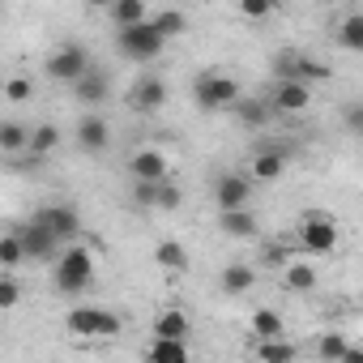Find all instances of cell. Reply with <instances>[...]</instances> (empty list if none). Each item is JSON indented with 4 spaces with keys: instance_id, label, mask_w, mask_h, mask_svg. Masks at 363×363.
<instances>
[{
    "instance_id": "obj_7",
    "label": "cell",
    "mask_w": 363,
    "mask_h": 363,
    "mask_svg": "<svg viewBox=\"0 0 363 363\" xmlns=\"http://www.w3.org/2000/svg\"><path fill=\"white\" fill-rule=\"evenodd\" d=\"M269 103H274V111H286V116L308 111V103H312V82H299V77H274Z\"/></svg>"
},
{
    "instance_id": "obj_18",
    "label": "cell",
    "mask_w": 363,
    "mask_h": 363,
    "mask_svg": "<svg viewBox=\"0 0 363 363\" xmlns=\"http://www.w3.org/2000/svg\"><path fill=\"white\" fill-rule=\"evenodd\" d=\"M73 94H77V99H82L86 107H103L111 90H107V77H103V73H86V77H82V82L73 86Z\"/></svg>"
},
{
    "instance_id": "obj_39",
    "label": "cell",
    "mask_w": 363,
    "mask_h": 363,
    "mask_svg": "<svg viewBox=\"0 0 363 363\" xmlns=\"http://www.w3.org/2000/svg\"><path fill=\"white\" fill-rule=\"evenodd\" d=\"M179 201H184V193H179L175 184H162V193H158V210H179Z\"/></svg>"
},
{
    "instance_id": "obj_19",
    "label": "cell",
    "mask_w": 363,
    "mask_h": 363,
    "mask_svg": "<svg viewBox=\"0 0 363 363\" xmlns=\"http://www.w3.org/2000/svg\"><path fill=\"white\" fill-rule=\"evenodd\" d=\"M282 167H286V150H282V145H269V150H261V154L252 158V175H257V179H278Z\"/></svg>"
},
{
    "instance_id": "obj_22",
    "label": "cell",
    "mask_w": 363,
    "mask_h": 363,
    "mask_svg": "<svg viewBox=\"0 0 363 363\" xmlns=\"http://www.w3.org/2000/svg\"><path fill=\"white\" fill-rule=\"evenodd\" d=\"M0 150H5V154L30 150V128L22 120H5V124H0Z\"/></svg>"
},
{
    "instance_id": "obj_38",
    "label": "cell",
    "mask_w": 363,
    "mask_h": 363,
    "mask_svg": "<svg viewBox=\"0 0 363 363\" xmlns=\"http://www.w3.org/2000/svg\"><path fill=\"white\" fill-rule=\"evenodd\" d=\"M342 124H346V133H354V137H363V99L346 107V116H342Z\"/></svg>"
},
{
    "instance_id": "obj_36",
    "label": "cell",
    "mask_w": 363,
    "mask_h": 363,
    "mask_svg": "<svg viewBox=\"0 0 363 363\" xmlns=\"http://www.w3.org/2000/svg\"><path fill=\"white\" fill-rule=\"evenodd\" d=\"M291 261H295V248H291V244H269V248H265V265H278V269H286Z\"/></svg>"
},
{
    "instance_id": "obj_15",
    "label": "cell",
    "mask_w": 363,
    "mask_h": 363,
    "mask_svg": "<svg viewBox=\"0 0 363 363\" xmlns=\"http://www.w3.org/2000/svg\"><path fill=\"white\" fill-rule=\"evenodd\" d=\"M231 111H235V120H240L244 128H261V124H269V116H274V103H269V99L240 94V103H235Z\"/></svg>"
},
{
    "instance_id": "obj_25",
    "label": "cell",
    "mask_w": 363,
    "mask_h": 363,
    "mask_svg": "<svg viewBox=\"0 0 363 363\" xmlns=\"http://www.w3.org/2000/svg\"><path fill=\"white\" fill-rule=\"evenodd\" d=\"M145 0H116L111 5V22L116 26H133V22H145Z\"/></svg>"
},
{
    "instance_id": "obj_34",
    "label": "cell",
    "mask_w": 363,
    "mask_h": 363,
    "mask_svg": "<svg viewBox=\"0 0 363 363\" xmlns=\"http://www.w3.org/2000/svg\"><path fill=\"white\" fill-rule=\"evenodd\" d=\"M278 9V0H240V13L248 18V22H261V18H269Z\"/></svg>"
},
{
    "instance_id": "obj_27",
    "label": "cell",
    "mask_w": 363,
    "mask_h": 363,
    "mask_svg": "<svg viewBox=\"0 0 363 363\" xmlns=\"http://www.w3.org/2000/svg\"><path fill=\"white\" fill-rule=\"evenodd\" d=\"M56 145H60V128H56V124H35V128H30V154L43 158V154H52Z\"/></svg>"
},
{
    "instance_id": "obj_12",
    "label": "cell",
    "mask_w": 363,
    "mask_h": 363,
    "mask_svg": "<svg viewBox=\"0 0 363 363\" xmlns=\"http://www.w3.org/2000/svg\"><path fill=\"white\" fill-rule=\"evenodd\" d=\"M77 145L86 150V154H103L107 145H111V128H107V120L103 116H82L77 120Z\"/></svg>"
},
{
    "instance_id": "obj_24",
    "label": "cell",
    "mask_w": 363,
    "mask_h": 363,
    "mask_svg": "<svg viewBox=\"0 0 363 363\" xmlns=\"http://www.w3.org/2000/svg\"><path fill=\"white\" fill-rule=\"evenodd\" d=\"M337 43H342L346 52H363V13L342 18V26H337Z\"/></svg>"
},
{
    "instance_id": "obj_13",
    "label": "cell",
    "mask_w": 363,
    "mask_h": 363,
    "mask_svg": "<svg viewBox=\"0 0 363 363\" xmlns=\"http://www.w3.org/2000/svg\"><path fill=\"white\" fill-rule=\"evenodd\" d=\"M35 218H39L43 227H52L65 244H69V240H77V231H82V218H77V210H73V206H43Z\"/></svg>"
},
{
    "instance_id": "obj_23",
    "label": "cell",
    "mask_w": 363,
    "mask_h": 363,
    "mask_svg": "<svg viewBox=\"0 0 363 363\" xmlns=\"http://www.w3.org/2000/svg\"><path fill=\"white\" fill-rule=\"evenodd\" d=\"M150 359H158V363H184L189 346H184V337H154L150 342Z\"/></svg>"
},
{
    "instance_id": "obj_10",
    "label": "cell",
    "mask_w": 363,
    "mask_h": 363,
    "mask_svg": "<svg viewBox=\"0 0 363 363\" xmlns=\"http://www.w3.org/2000/svg\"><path fill=\"white\" fill-rule=\"evenodd\" d=\"M248 197H252V184H248L240 171L218 175V184H214V201H218V210H244Z\"/></svg>"
},
{
    "instance_id": "obj_3",
    "label": "cell",
    "mask_w": 363,
    "mask_h": 363,
    "mask_svg": "<svg viewBox=\"0 0 363 363\" xmlns=\"http://www.w3.org/2000/svg\"><path fill=\"white\" fill-rule=\"evenodd\" d=\"M193 99L201 111H223V107H235L240 103V82H231L227 73H201L193 82Z\"/></svg>"
},
{
    "instance_id": "obj_28",
    "label": "cell",
    "mask_w": 363,
    "mask_h": 363,
    "mask_svg": "<svg viewBox=\"0 0 363 363\" xmlns=\"http://www.w3.org/2000/svg\"><path fill=\"white\" fill-rule=\"evenodd\" d=\"M286 286H291V291H312V286H316V269H312L308 261H291V265H286Z\"/></svg>"
},
{
    "instance_id": "obj_20",
    "label": "cell",
    "mask_w": 363,
    "mask_h": 363,
    "mask_svg": "<svg viewBox=\"0 0 363 363\" xmlns=\"http://www.w3.org/2000/svg\"><path fill=\"white\" fill-rule=\"evenodd\" d=\"M154 261L162 265V269H171V274H179V269H189V248L179 244V240H162L158 248H154Z\"/></svg>"
},
{
    "instance_id": "obj_9",
    "label": "cell",
    "mask_w": 363,
    "mask_h": 363,
    "mask_svg": "<svg viewBox=\"0 0 363 363\" xmlns=\"http://www.w3.org/2000/svg\"><path fill=\"white\" fill-rule=\"evenodd\" d=\"M274 77L320 82V77H329V69H325V65H316V60H308V56H303V52H295V48H282V52L274 56Z\"/></svg>"
},
{
    "instance_id": "obj_37",
    "label": "cell",
    "mask_w": 363,
    "mask_h": 363,
    "mask_svg": "<svg viewBox=\"0 0 363 363\" xmlns=\"http://www.w3.org/2000/svg\"><path fill=\"white\" fill-rule=\"evenodd\" d=\"M5 94H9V103H26V99L35 94V86H30L26 77H9V86H5Z\"/></svg>"
},
{
    "instance_id": "obj_5",
    "label": "cell",
    "mask_w": 363,
    "mask_h": 363,
    "mask_svg": "<svg viewBox=\"0 0 363 363\" xmlns=\"http://www.w3.org/2000/svg\"><path fill=\"white\" fill-rule=\"evenodd\" d=\"M295 240H299L303 252H316V257L333 252L337 248V223L329 214H303L299 227H295Z\"/></svg>"
},
{
    "instance_id": "obj_11",
    "label": "cell",
    "mask_w": 363,
    "mask_h": 363,
    "mask_svg": "<svg viewBox=\"0 0 363 363\" xmlns=\"http://www.w3.org/2000/svg\"><path fill=\"white\" fill-rule=\"evenodd\" d=\"M167 103V86H162V77H141L137 86H133V94H128V107L137 111V116H150V111H158Z\"/></svg>"
},
{
    "instance_id": "obj_16",
    "label": "cell",
    "mask_w": 363,
    "mask_h": 363,
    "mask_svg": "<svg viewBox=\"0 0 363 363\" xmlns=\"http://www.w3.org/2000/svg\"><path fill=\"white\" fill-rule=\"evenodd\" d=\"M223 295H244V291H252V282H257V269L252 265H244V261H231L227 269H223Z\"/></svg>"
},
{
    "instance_id": "obj_31",
    "label": "cell",
    "mask_w": 363,
    "mask_h": 363,
    "mask_svg": "<svg viewBox=\"0 0 363 363\" xmlns=\"http://www.w3.org/2000/svg\"><path fill=\"white\" fill-rule=\"evenodd\" d=\"M350 350H354V346H350L342 333H325V337L316 342V354H320V359H350Z\"/></svg>"
},
{
    "instance_id": "obj_8",
    "label": "cell",
    "mask_w": 363,
    "mask_h": 363,
    "mask_svg": "<svg viewBox=\"0 0 363 363\" xmlns=\"http://www.w3.org/2000/svg\"><path fill=\"white\" fill-rule=\"evenodd\" d=\"M18 235H22L30 261H52V257H60V244H65V240H60L52 227H43L39 218H30L26 227H18Z\"/></svg>"
},
{
    "instance_id": "obj_40",
    "label": "cell",
    "mask_w": 363,
    "mask_h": 363,
    "mask_svg": "<svg viewBox=\"0 0 363 363\" xmlns=\"http://www.w3.org/2000/svg\"><path fill=\"white\" fill-rule=\"evenodd\" d=\"M82 5H90V9H111L116 0H82Z\"/></svg>"
},
{
    "instance_id": "obj_21",
    "label": "cell",
    "mask_w": 363,
    "mask_h": 363,
    "mask_svg": "<svg viewBox=\"0 0 363 363\" xmlns=\"http://www.w3.org/2000/svg\"><path fill=\"white\" fill-rule=\"evenodd\" d=\"M154 337H189V312H179V308L158 312V320H154Z\"/></svg>"
},
{
    "instance_id": "obj_32",
    "label": "cell",
    "mask_w": 363,
    "mask_h": 363,
    "mask_svg": "<svg viewBox=\"0 0 363 363\" xmlns=\"http://www.w3.org/2000/svg\"><path fill=\"white\" fill-rule=\"evenodd\" d=\"M162 184H167V179H133V201L137 206H158Z\"/></svg>"
},
{
    "instance_id": "obj_2",
    "label": "cell",
    "mask_w": 363,
    "mask_h": 363,
    "mask_svg": "<svg viewBox=\"0 0 363 363\" xmlns=\"http://www.w3.org/2000/svg\"><path fill=\"white\" fill-rule=\"evenodd\" d=\"M116 43H120V52L128 56V60H137V65H145V60H154L158 52H162V43H167V35L154 26V18H145V22H133V26H120V35H116Z\"/></svg>"
},
{
    "instance_id": "obj_33",
    "label": "cell",
    "mask_w": 363,
    "mask_h": 363,
    "mask_svg": "<svg viewBox=\"0 0 363 363\" xmlns=\"http://www.w3.org/2000/svg\"><path fill=\"white\" fill-rule=\"evenodd\" d=\"M154 26L167 39H175V35H184V13H179V9H162V13H154Z\"/></svg>"
},
{
    "instance_id": "obj_26",
    "label": "cell",
    "mask_w": 363,
    "mask_h": 363,
    "mask_svg": "<svg viewBox=\"0 0 363 363\" xmlns=\"http://www.w3.org/2000/svg\"><path fill=\"white\" fill-rule=\"evenodd\" d=\"M22 261H30V257H26V244H22L18 231H9L5 240H0V265H5V269H18Z\"/></svg>"
},
{
    "instance_id": "obj_14",
    "label": "cell",
    "mask_w": 363,
    "mask_h": 363,
    "mask_svg": "<svg viewBox=\"0 0 363 363\" xmlns=\"http://www.w3.org/2000/svg\"><path fill=\"white\" fill-rule=\"evenodd\" d=\"M128 175L133 179H167V154L162 150H137L128 158Z\"/></svg>"
},
{
    "instance_id": "obj_29",
    "label": "cell",
    "mask_w": 363,
    "mask_h": 363,
    "mask_svg": "<svg viewBox=\"0 0 363 363\" xmlns=\"http://www.w3.org/2000/svg\"><path fill=\"white\" fill-rule=\"evenodd\" d=\"M252 333H257V337H278V333H282V316H278L274 308H257V312H252Z\"/></svg>"
},
{
    "instance_id": "obj_17",
    "label": "cell",
    "mask_w": 363,
    "mask_h": 363,
    "mask_svg": "<svg viewBox=\"0 0 363 363\" xmlns=\"http://www.w3.org/2000/svg\"><path fill=\"white\" fill-rule=\"evenodd\" d=\"M223 235H231V240H252V235H257L252 210H248V206H244V210H223Z\"/></svg>"
},
{
    "instance_id": "obj_35",
    "label": "cell",
    "mask_w": 363,
    "mask_h": 363,
    "mask_svg": "<svg viewBox=\"0 0 363 363\" xmlns=\"http://www.w3.org/2000/svg\"><path fill=\"white\" fill-rule=\"evenodd\" d=\"M22 299V286H18V278L5 269V278H0V308H13Z\"/></svg>"
},
{
    "instance_id": "obj_1",
    "label": "cell",
    "mask_w": 363,
    "mask_h": 363,
    "mask_svg": "<svg viewBox=\"0 0 363 363\" xmlns=\"http://www.w3.org/2000/svg\"><path fill=\"white\" fill-rule=\"evenodd\" d=\"M90 282H94V252L82 244H69L56 261V286L65 295H82V291H90Z\"/></svg>"
},
{
    "instance_id": "obj_4",
    "label": "cell",
    "mask_w": 363,
    "mask_h": 363,
    "mask_svg": "<svg viewBox=\"0 0 363 363\" xmlns=\"http://www.w3.org/2000/svg\"><path fill=\"white\" fill-rule=\"evenodd\" d=\"M86 73H90V56H86L82 43H65L48 56V77L60 82V86H77Z\"/></svg>"
},
{
    "instance_id": "obj_30",
    "label": "cell",
    "mask_w": 363,
    "mask_h": 363,
    "mask_svg": "<svg viewBox=\"0 0 363 363\" xmlns=\"http://www.w3.org/2000/svg\"><path fill=\"white\" fill-rule=\"evenodd\" d=\"M261 359H269V363H286V359H295L299 350L291 346V342H282V333L278 337H261V350H257Z\"/></svg>"
},
{
    "instance_id": "obj_6",
    "label": "cell",
    "mask_w": 363,
    "mask_h": 363,
    "mask_svg": "<svg viewBox=\"0 0 363 363\" xmlns=\"http://www.w3.org/2000/svg\"><path fill=\"white\" fill-rule=\"evenodd\" d=\"M65 325H69L73 333H82V337H116V333L124 329L120 316L107 312V308H73V312L65 316Z\"/></svg>"
}]
</instances>
